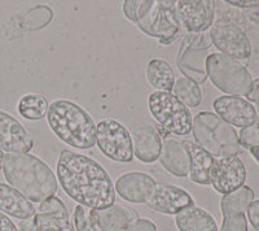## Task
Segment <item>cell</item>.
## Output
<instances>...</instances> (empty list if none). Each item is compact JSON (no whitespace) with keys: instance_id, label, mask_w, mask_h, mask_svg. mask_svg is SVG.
I'll use <instances>...</instances> for the list:
<instances>
[{"instance_id":"1","label":"cell","mask_w":259,"mask_h":231,"mask_svg":"<svg viewBox=\"0 0 259 231\" xmlns=\"http://www.w3.org/2000/svg\"><path fill=\"white\" fill-rule=\"evenodd\" d=\"M56 168L60 184L78 205L105 209L114 204L112 178L94 159L65 149L60 155Z\"/></svg>"},{"instance_id":"2","label":"cell","mask_w":259,"mask_h":231,"mask_svg":"<svg viewBox=\"0 0 259 231\" xmlns=\"http://www.w3.org/2000/svg\"><path fill=\"white\" fill-rule=\"evenodd\" d=\"M3 173L11 187L34 203L55 196L57 178L50 166L30 153H7Z\"/></svg>"},{"instance_id":"3","label":"cell","mask_w":259,"mask_h":231,"mask_svg":"<svg viewBox=\"0 0 259 231\" xmlns=\"http://www.w3.org/2000/svg\"><path fill=\"white\" fill-rule=\"evenodd\" d=\"M47 120L55 135L73 148L90 149L96 144V125L78 104L65 99L52 101Z\"/></svg>"},{"instance_id":"4","label":"cell","mask_w":259,"mask_h":231,"mask_svg":"<svg viewBox=\"0 0 259 231\" xmlns=\"http://www.w3.org/2000/svg\"><path fill=\"white\" fill-rule=\"evenodd\" d=\"M123 13L145 34L158 38L161 45H170L179 36L182 24L177 15V2L126 0Z\"/></svg>"},{"instance_id":"5","label":"cell","mask_w":259,"mask_h":231,"mask_svg":"<svg viewBox=\"0 0 259 231\" xmlns=\"http://www.w3.org/2000/svg\"><path fill=\"white\" fill-rule=\"evenodd\" d=\"M192 131L196 144L212 157L237 156L241 151L236 130L218 114L200 112L192 121Z\"/></svg>"},{"instance_id":"6","label":"cell","mask_w":259,"mask_h":231,"mask_svg":"<svg viewBox=\"0 0 259 231\" xmlns=\"http://www.w3.org/2000/svg\"><path fill=\"white\" fill-rule=\"evenodd\" d=\"M207 77L228 96H247L253 87V78L239 60L215 52L206 59Z\"/></svg>"},{"instance_id":"7","label":"cell","mask_w":259,"mask_h":231,"mask_svg":"<svg viewBox=\"0 0 259 231\" xmlns=\"http://www.w3.org/2000/svg\"><path fill=\"white\" fill-rule=\"evenodd\" d=\"M150 114L168 134L188 135L192 131V114L174 94L154 91L148 98Z\"/></svg>"},{"instance_id":"8","label":"cell","mask_w":259,"mask_h":231,"mask_svg":"<svg viewBox=\"0 0 259 231\" xmlns=\"http://www.w3.org/2000/svg\"><path fill=\"white\" fill-rule=\"evenodd\" d=\"M96 144L104 156L115 163L134 160L133 136L124 125L115 120H103L96 125Z\"/></svg>"},{"instance_id":"9","label":"cell","mask_w":259,"mask_h":231,"mask_svg":"<svg viewBox=\"0 0 259 231\" xmlns=\"http://www.w3.org/2000/svg\"><path fill=\"white\" fill-rule=\"evenodd\" d=\"M211 38L207 31L201 34H188L182 43L178 55V68L186 78L197 85L203 83L207 78L206 55L211 47Z\"/></svg>"},{"instance_id":"10","label":"cell","mask_w":259,"mask_h":231,"mask_svg":"<svg viewBox=\"0 0 259 231\" xmlns=\"http://www.w3.org/2000/svg\"><path fill=\"white\" fill-rule=\"evenodd\" d=\"M211 43L221 54L236 60H245L250 56L251 45L246 34L232 21L221 18L210 27Z\"/></svg>"},{"instance_id":"11","label":"cell","mask_w":259,"mask_h":231,"mask_svg":"<svg viewBox=\"0 0 259 231\" xmlns=\"http://www.w3.org/2000/svg\"><path fill=\"white\" fill-rule=\"evenodd\" d=\"M215 2L211 0H180L177 15L189 34L205 33L214 22Z\"/></svg>"},{"instance_id":"12","label":"cell","mask_w":259,"mask_h":231,"mask_svg":"<svg viewBox=\"0 0 259 231\" xmlns=\"http://www.w3.org/2000/svg\"><path fill=\"white\" fill-rule=\"evenodd\" d=\"M246 179L245 165L237 156L215 160L210 173V184L219 194H231L244 186Z\"/></svg>"},{"instance_id":"13","label":"cell","mask_w":259,"mask_h":231,"mask_svg":"<svg viewBox=\"0 0 259 231\" xmlns=\"http://www.w3.org/2000/svg\"><path fill=\"white\" fill-rule=\"evenodd\" d=\"M214 109L221 119L236 128H249L259 120L255 108L240 96H221L214 101Z\"/></svg>"},{"instance_id":"14","label":"cell","mask_w":259,"mask_h":231,"mask_svg":"<svg viewBox=\"0 0 259 231\" xmlns=\"http://www.w3.org/2000/svg\"><path fill=\"white\" fill-rule=\"evenodd\" d=\"M34 142L24 125L0 110V149L7 153H29Z\"/></svg>"},{"instance_id":"15","label":"cell","mask_w":259,"mask_h":231,"mask_svg":"<svg viewBox=\"0 0 259 231\" xmlns=\"http://www.w3.org/2000/svg\"><path fill=\"white\" fill-rule=\"evenodd\" d=\"M145 204L163 214H178L182 209L194 205L192 196L180 187L156 183L149 200Z\"/></svg>"},{"instance_id":"16","label":"cell","mask_w":259,"mask_h":231,"mask_svg":"<svg viewBox=\"0 0 259 231\" xmlns=\"http://www.w3.org/2000/svg\"><path fill=\"white\" fill-rule=\"evenodd\" d=\"M139 219L133 208L113 204L105 209H91L92 231H126Z\"/></svg>"},{"instance_id":"17","label":"cell","mask_w":259,"mask_h":231,"mask_svg":"<svg viewBox=\"0 0 259 231\" xmlns=\"http://www.w3.org/2000/svg\"><path fill=\"white\" fill-rule=\"evenodd\" d=\"M156 183L154 178L145 173H127L118 177L115 181V191L127 202L140 204L149 200Z\"/></svg>"},{"instance_id":"18","label":"cell","mask_w":259,"mask_h":231,"mask_svg":"<svg viewBox=\"0 0 259 231\" xmlns=\"http://www.w3.org/2000/svg\"><path fill=\"white\" fill-rule=\"evenodd\" d=\"M134 156L142 163H154L159 159L162 139L158 131L152 125H139L133 131Z\"/></svg>"},{"instance_id":"19","label":"cell","mask_w":259,"mask_h":231,"mask_svg":"<svg viewBox=\"0 0 259 231\" xmlns=\"http://www.w3.org/2000/svg\"><path fill=\"white\" fill-rule=\"evenodd\" d=\"M159 163L166 172L175 177H187L191 168V157L184 143L177 139L166 138L162 143Z\"/></svg>"},{"instance_id":"20","label":"cell","mask_w":259,"mask_h":231,"mask_svg":"<svg viewBox=\"0 0 259 231\" xmlns=\"http://www.w3.org/2000/svg\"><path fill=\"white\" fill-rule=\"evenodd\" d=\"M0 212L18 219H30L36 211L32 203L13 187L0 183Z\"/></svg>"},{"instance_id":"21","label":"cell","mask_w":259,"mask_h":231,"mask_svg":"<svg viewBox=\"0 0 259 231\" xmlns=\"http://www.w3.org/2000/svg\"><path fill=\"white\" fill-rule=\"evenodd\" d=\"M175 223L179 231H218L214 217L196 205L184 208L175 214Z\"/></svg>"},{"instance_id":"22","label":"cell","mask_w":259,"mask_h":231,"mask_svg":"<svg viewBox=\"0 0 259 231\" xmlns=\"http://www.w3.org/2000/svg\"><path fill=\"white\" fill-rule=\"evenodd\" d=\"M187 151L191 157V168H189V177L191 181L197 184H210V173L214 166L215 159L206 151H203L196 143L186 140Z\"/></svg>"},{"instance_id":"23","label":"cell","mask_w":259,"mask_h":231,"mask_svg":"<svg viewBox=\"0 0 259 231\" xmlns=\"http://www.w3.org/2000/svg\"><path fill=\"white\" fill-rule=\"evenodd\" d=\"M147 80L158 91L170 92L175 85L174 69L165 60L152 59L147 65Z\"/></svg>"},{"instance_id":"24","label":"cell","mask_w":259,"mask_h":231,"mask_svg":"<svg viewBox=\"0 0 259 231\" xmlns=\"http://www.w3.org/2000/svg\"><path fill=\"white\" fill-rule=\"evenodd\" d=\"M48 107L50 105L45 96L38 95V94H29L21 98L18 103V112L24 119L36 121L47 115Z\"/></svg>"},{"instance_id":"25","label":"cell","mask_w":259,"mask_h":231,"mask_svg":"<svg viewBox=\"0 0 259 231\" xmlns=\"http://www.w3.org/2000/svg\"><path fill=\"white\" fill-rule=\"evenodd\" d=\"M53 11L48 6H38L27 11L20 18V27L26 31H38L51 24Z\"/></svg>"},{"instance_id":"26","label":"cell","mask_w":259,"mask_h":231,"mask_svg":"<svg viewBox=\"0 0 259 231\" xmlns=\"http://www.w3.org/2000/svg\"><path fill=\"white\" fill-rule=\"evenodd\" d=\"M172 91H174V96H177L187 107H198L202 100V92L197 83L186 77L180 78L175 82Z\"/></svg>"},{"instance_id":"27","label":"cell","mask_w":259,"mask_h":231,"mask_svg":"<svg viewBox=\"0 0 259 231\" xmlns=\"http://www.w3.org/2000/svg\"><path fill=\"white\" fill-rule=\"evenodd\" d=\"M30 231H75V227L69 219L38 213L32 217Z\"/></svg>"},{"instance_id":"28","label":"cell","mask_w":259,"mask_h":231,"mask_svg":"<svg viewBox=\"0 0 259 231\" xmlns=\"http://www.w3.org/2000/svg\"><path fill=\"white\" fill-rule=\"evenodd\" d=\"M39 214H46V216L57 217L61 219H69L68 208L65 207L61 199L52 196V198L46 199L45 202H41L38 209Z\"/></svg>"},{"instance_id":"29","label":"cell","mask_w":259,"mask_h":231,"mask_svg":"<svg viewBox=\"0 0 259 231\" xmlns=\"http://www.w3.org/2000/svg\"><path fill=\"white\" fill-rule=\"evenodd\" d=\"M239 142L240 145L246 149H251L259 145V121L240 131Z\"/></svg>"},{"instance_id":"30","label":"cell","mask_w":259,"mask_h":231,"mask_svg":"<svg viewBox=\"0 0 259 231\" xmlns=\"http://www.w3.org/2000/svg\"><path fill=\"white\" fill-rule=\"evenodd\" d=\"M74 227L75 231H92L91 209L83 205H77L74 212Z\"/></svg>"},{"instance_id":"31","label":"cell","mask_w":259,"mask_h":231,"mask_svg":"<svg viewBox=\"0 0 259 231\" xmlns=\"http://www.w3.org/2000/svg\"><path fill=\"white\" fill-rule=\"evenodd\" d=\"M247 218L255 231H259V200H253L246 209Z\"/></svg>"},{"instance_id":"32","label":"cell","mask_w":259,"mask_h":231,"mask_svg":"<svg viewBox=\"0 0 259 231\" xmlns=\"http://www.w3.org/2000/svg\"><path fill=\"white\" fill-rule=\"evenodd\" d=\"M126 231H157V227L152 221H149V219L139 218L138 221L134 222Z\"/></svg>"},{"instance_id":"33","label":"cell","mask_w":259,"mask_h":231,"mask_svg":"<svg viewBox=\"0 0 259 231\" xmlns=\"http://www.w3.org/2000/svg\"><path fill=\"white\" fill-rule=\"evenodd\" d=\"M227 4H231L233 7H237V8H245V9H250V8H256L259 7V0H228Z\"/></svg>"},{"instance_id":"34","label":"cell","mask_w":259,"mask_h":231,"mask_svg":"<svg viewBox=\"0 0 259 231\" xmlns=\"http://www.w3.org/2000/svg\"><path fill=\"white\" fill-rule=\"evenodd\" d=\"M247 99L249 101L254 103L256 105V113L259 115V78L253 81V87H251L250 92L247 94Z\"/></svg>"},{"instance_id":"35","label":"cell","mask_w":259,"mask_h":231,"mask_svg":"<svg viewBox=\"0 0 259 231\" xmlns=\"http://www.w3.org/2000/svg\"><path fill=\"white\" fill-rule=\"evenodd\" d=\"M0 231H18L17 226L12 222V219L0 212Z\"/></svg>"},{"instance_id":"36","label":"cell","mask_w":259,"mask_h":231,"mask_svg":"<svg viewBox=\"0 0 259 231\" xmlns=\"http://www.w3.org/2000/svg\"><path fill=\"white\" fill-rule=\"evenodd\" d=\"M247 17L250 18L251 22H254L256 26H259V13L258 12H254V11H249V12H247Z\"/></svg>"},{"instance_id":"37","label":"cell","mask_w":259,"mask_h":231,"mask_svg":"<svg viewBox=\"0 0 259 231\" xmlns=\"http://www.w3.org/2000/svg\"><path fill=\"white\" fill-rule=\"evenodd\" d=\"M249 151H250L251 156H253L254 159H255L256 163L259 164V145H256V147H253V148L249 149Z\"/></svg>"},{"instance_id":"38","label":"cell","mask_w":259,"mask_h":231,"mask_svg":"<svg viewBox=\"0 0 259 231\" xmlns=\"http://www.w3.org/2000/svg\"><path fill=\"white\" fill-rule=\"evenodd\" d=\"M4 156H6V155H4V152L2 151V149H0V169H2V168H3V164H4Z\"/></svg>"}]
</instances>
